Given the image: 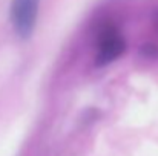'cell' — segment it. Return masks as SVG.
Masks as SVG:
<instances>
[{"mask_svg":"<svg viewBox=\"0 0 158 156\" xmlns=\"http://www.w3.org/2000/svg\"><path fill=\"white\" fill-rule=\"evenodd\" d=\"M126 51V42L120 31L115 26H106L98 34L97 40V54H95V64L106 66L115 61L123 52Z\"/></svg>","mask_w":158,"mask_h":156,"instance_id":"1","label":"cell"},{"mask_svg":"<svg viewBox=\"0 0 158 156\" xmlns=\"http://www.w3.org/2000/svg\"><path fill=\"white\" fill-rule=\"evenodd\" d=\"M39 0H12L11 5V22L14 31L22 37L28 38L37 22Z\"/></svg>","mask_w":158,"mask_h":156,"instance_id":"2","label":"cell"}]
</instances>
